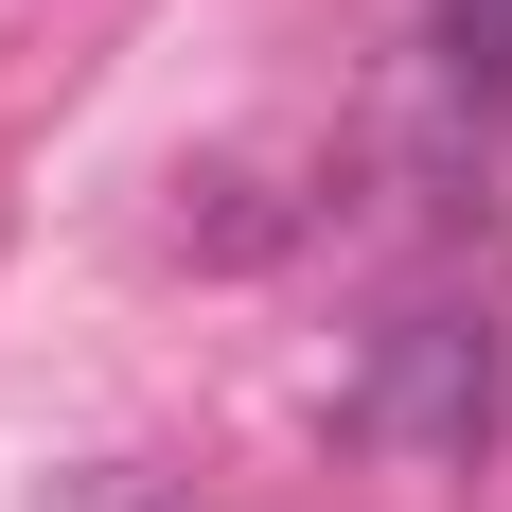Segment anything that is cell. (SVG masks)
I'll return each mask as SVG.
<instances>
[{"mask_svg": "<svg viewBox=\"0 0 512 512\" xmlns=\"http://www.w3.org/2000/svg\"><path fill=\"white\" fill-rule=\"evenodd\" d=\"M495 407H512V336L477 301H407L354 371V442H389V460H477Z\"/></svg>", "mask_w": 512, "mask_h": 512, "instance_id": "cell-1", "label": "cell"}]
</instances>
